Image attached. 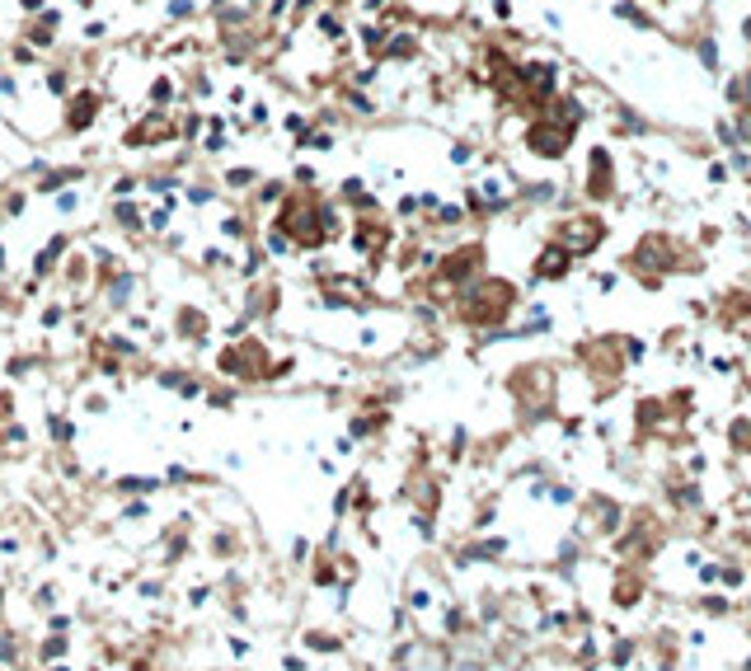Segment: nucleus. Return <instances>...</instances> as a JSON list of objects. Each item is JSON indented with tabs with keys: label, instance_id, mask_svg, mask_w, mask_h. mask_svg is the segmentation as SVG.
Wrapping results in <instances>:
<instances>
[{
	"label": "nucleus",
	"instance_id": "1",
	"mask_svg": "<svg viewBox=\"0 0 751 671\" xmlns=\"http://www.w3.org/2000/svg\"><path fill=\"white\" fill-rule=\"evenodd\" d=\"M99 118V94H76L71 99V127H90Z\"/></svg>",
	"mask_w": 751,
	"mask_h": 671
}]
</instances>
